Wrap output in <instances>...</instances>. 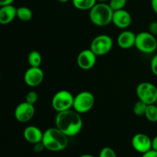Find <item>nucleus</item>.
<instances>
[{"mask_svg":"<svg viewBox=\"0 0 157 157\" xmlns=\"http://www.w3.org/2000/svg\"><path fill=\"white\" fill-rule=\"evenodd\" d=\"M98 0H72V4L78 10H90L97 3Z\"/></svg>","mask_w":157,"mask_h":157,"instance_id":"obj_18","label":"nucleus"},{"mask_svg":"<svg viewBox=\"0 0 157 157\" xmlns=\"http://www.w3.org/2000/svg\"><path fill=\"white\" fill-rule=\"evenodd\" d=\"M14 0H0V7L8 5H12Z\"/></svg>","mask_w":157,"mask_h":157,"instance_id":"obj_28","label":"nucleus"},{"mask_svg":"<svg viewBox=\"0 0 157 157\" xmlns=\"http://www.w3.org/2000/svg\"><path fill=\"white\" fill-rule=\"evenodd\" d=\"M35 113V105L25 101L17 105L14 111V116L18 122L27 123L33 118Z\"/></svg>","mask_w":157,"mask_h":157,"instance_id":"obj_9","label":"nucleus"},{"mask_svg":"<svg viewBox=\"0 0 157 157\" xmlns=\"http://www.w3.org/2000/svg\"><path fill=\"white\" fill-rule=\"evenodd\" d=\"M113 39L107 35H99L95 37L91 41L90 49L97 55L103 56L111 51L113 48Z\"/></svg>","mask_w":157,"mask_h":157,"instance_id":"obj_8","label":"nucleus"},{"mask_svg":"<svg viewBox=\"0 0 157 157\" xmlns=\"http://www.w3.org/2000/svg\"><path fill=\"white\" fill-rule=\"evenodd\" d=\"M150 68L152 73L157 77V54L152 58L150 61Z\"/></svg>","mask_w":157,"mask_h":157,"instance_id":"obj_25","label":"nucleus"},{"mask_svg":"<svg viewBox=\"0 0 157 157\" xmlns=\"http://www.w3.org/2000/svg\"><path fill=\"white\" fill-rule=\"evenodd\" d=\"M113 13V9L110 7L109 4L99 2L89 10V17L94 25L104 27L112 22Z\"/></svg>","mask_w":157,"mask_h":157,"instance_id":"obj_3","label":"nucleus"},{"mask_svg":"<svg viewBox=\"0 0 157 157\" xmlns=\"http://www.w3.org/2000/svg\"><path fill=\"white\" fill-rule=\"evenodd\" d=\"M132 22V18L128 11L124 9L113 11L112 17V23L119 29H125L130 25Z\"/></svg>","mask_w":157,"mask_h":157,"instance_id":"obj_13","label":"nucleus"},{"mask_svg":"<svg viewBox=\"0 0 157 157\" xmlns=\"http://www.w3.org/2000/svg\"><path fill=\"white\" fill-rule=\"evenodd\" d=\"M17 8L12 5L0 7V25H9L16 18Z\"/></svg>","mask_w":157,"mask_h":157,"instance_id":"obj_16","label":"nucleus"},{"mask_svg":"<svg viewBox=\"0 0 157 157\" xmlns=\"http://www.w3.org/2000/svg\"><path fill=\"white\" fill-rule=\"evenodd\" d=\"M38 100V93L36 91H34V90H32V91L28 92L27 94L25 96V101L26 102L29 103L31 104H33L35 105L37 103Z\"/></svg>","mask_w":157,"mask_h":157,"instance_id":"obj_23","label":"nucleus"},{"mask_svg":"<svg viewBox=\"0 0 157 157\" xmlns=\"http://www.w3.org/2000/svg\"><path fill=\"white\" fill-rule=\"evenodd\" d=\"M99 157H117L116 153L112 148L108 147H104L101 150L99 154Z\"/></svg>","mask_w":157,"mask_h":157,"instance_id":"obj_24","label":"nucleus"},{"mask_svg":"<svg viewBox=\"0 0 157 157\" xmlns=\"http://www.w3.org/2000/svg\"><path fill=\"white\" fill-rule=\"evenodd\" d=\"M127 2V0H110L108 4L113 11H117L124 9Z\"/></svg>","mask_w":157,"mask_h":157,"instance_id":"obj_22","label":"nucleus"},{"mask_svg":"<svg viewBox=\"0 0 157 157\" xmlns=\"http://www.w3.org/2000/svg\"><path fill=\"white\" fill-rule=\"evenodd\" d=\"M98 2H105L107 1H110V0H98Z\"/></svg>","mask_w":157,"mask_h":157,"instance_id":"obj_33","label":"nucleus"},{"mask_svg":"<svg viewBox=\"0 0 157 157\" xmlns=\"http://www.w3.org/2000/svg\"><path fill=\"white\" fill-rule=\"evenodd\" d=\"M148 32H150L152 35L157 37V21H153L149 24Z\"/></svg>","mask_w":157,"mask_h":157,"instance_id":"obj_26","label":"nucleus"},{"mask_svg":"<svg viewBox=\"0 0 157 157\" xmlns=\"http://www.w3.org/2000/svg\"><path fill=\"white\" fill-rule=\"evenodd\" d=\"M156 105L157 106V101H156Z\"/></svg>","mask_w":157,"mask_h":157,"instance_id":"obj_34","label":"nucleus"},{"mask_svg":"<svg viewBox=\"0 0 157 157\" xmlns=\"http://www.w3.org/2000/svg\"><path fill=\"white\" fill-rule=\"evenodd\" d=\"M136 35L134 32L130 30H124L117 37V44L122 49H130L135 46Z\"/></svg>","mask_w":157,"mask_h":157,"instance_id":"obj_14","label":"nucleus"},{"mask_svg":"<svg viewBox=\"0 0 157 157\" xmlns=\"http://www.w3.org/2000/svg\"><path fill=\"white\" fill-rule=\"evenodd\" d=\"M152 150L157 151V136L152 139Z\"/></svg>","mask_w":157,"mask_h":157,"instance_id":"obj_29","label":"nucleus"},{"mask_svg":"<svg viewBox=\"0 0 157 157\" xmlns=\"http://www.w3.org/2000/svg\"><path fill=\"white\" fill-rule=\"evenodd\" d=\"M142 157H157V151L151 149L149 151L146 152L145 153H143Z\"/></svg>","mask_w":157,"mask_h":157,"instance_id":"obj_27","label":"nucleus"},{"mask_svg":"<svg viewBox=\"0 0 157 157\" xmlns=\"http://www.w3.org/2000/svg\"><path fill=\"white\" fill-rule=\"evenodd\" d=\"M57 1L59 2H61V3H65V2H67L69 0H57Z\"/></svg>","mask_w":157,"mask_h":157,"instance_id":"obj_32","label":"nucleus"},{"mask_svg":"<svg viewBox=\"0 0 157 157\" xmlns=\"http://www.w3.org/2000/svg\"><path fill=\"white\" fill-rule=\"evenodd\" d=\"M144 116L151 123L157 122V106L156 104L147 105Z\"/></svg>","mask_w":157,"mask_h":157,"instance_id":"obj_20","label":"nucleus"},{"mask_svg":"<svg viewBox=\"0 0 157 157\" xmlns=\"http://www.w3.org/2000/svg\"><path fill=\"white\" fill-rule=\"evenodd\" d=\"M147 107V104H145V103L143 102V101L138 100V101L135 103L134 105H133V111L136 116L137 117L144 116Z\"/></svg>","mask_w":157,"mask_h":157,"instance_id":"obj_21","label":"nucleus"},{"mask_svg":"<svg viewBox=\"0 0 157 157\" xmlns=\"http://www.w3.org/2000/svg\"><path fill=\"white\" fill-rule=\"evenodd\" d=\"M68 136H66L58 128L51 127L43 133L41 143L44 149L52 152L64 150L68 144Z\"/></svg>","mask_w":157,"mask_h":157,"instance_id":"obj_2","label":"nucleus"},{"mask_svg":"<svg viewBox=\"0 0 157 157\" xmlns=\"http://www.w3.org/2000/svg\"><path fill=\"white\" fill-rule=\"evenodd\" d=\"M97 57L98 56L90 48L85 49L78 54L77 64L82 70H90L94 67L97 62Z\"/></svg>","mask_w":157,"mask_h":157,"instance_id":"obj_11","label":"nucleus"},{"mask_svg":"<svg viewBox=\"0 0 157 157\" xmlns=\"http://www.w3.org/2000/svg\"><path fill=\"white\" fill-rule=\"evenodd\" d=\"M55 127L67 136H74L81 132L83 121L81 114L73 108L58 112L55 117Z\"/></svg>","mask_w":157,"mask_h":157,"instance_id":"obj_1","label":"nucleus"},{"mask_svg":"<svg viewBox=\"0 0 157 157\" xmlns=\"http://www.w3.org/2000/svg\"><path fill=\"white\" fill-rule=\"evenodd\" d=\"M44 71L40 67H30L24 75V81L29 87L39 86L44 80Z\"/></svg>","mask_w":157,"mask_h":157,"instance_id":"obj_10","label":"nucleus"},{"mask_svg":"<svg viewBox=\"0 0 157 157\" xmlns=\"http://www.w3.org/2000/svg\"><path fill=\"white\" fill-rule=\"evenodd\" d=\"M43 133L41 129L36 126H28L23 131V136L27 142L32 144H36L41 142L43 137Z\"/></svg>","mask_w":157,"mask_h":157,"instance_id":"obj_15","label":"nucleus"},{"mask_svg":"<svg viewBox=\"0 0 157 157\" xmlns=\"http://www.w3.org/2000/svg\"><path fill=\"white\" fill-rule=\"evenodd\" d=\"M131 144L136 152L143 154L152 149V139L145 133H136L132 138Z\"/></svg>","mask_w":157,"mask_h":157,"instance_id":"obj_12","label":"nucleus"},{"mask_svg":"<svg viewBox=\"0 0 157 157\" xmlns=\"http://www.w3.org/2000/svg\"><path fill=\"white\" fill-rule=\"evenodd\" d=\"M79 157H95V156H94L93 155H90V154H84V155H81V156Z\"/></svg>","mask_w":157,"mask_h":157,"instance_id":"obj_31","label":"nucleus"},{"mask_svg":"<svg viewBox=\"0 0 157 157\" xmlns=\"http://www.w3.org/2000/svg\"><path fill=\"white\" fill-rule=\"evenodd\" d=\"M151 7L153 12L157 15V0H151Z\"/></svg>","mask_w":157,"mask_h":157,"instance_id":"obj_30","label":"nucleus"},{"mask_svg":"<svg viewBox=\"0 0 157 157\" xmlns=\"http://www.w3.org/2000/svg\"><path fill=\"white\" fill-rule=\"evenodd\" d=\"M33 17V13L31 9L26 6H20L17 8L16 18L22 21H29Z\"/></svg>","mask_w":157,"mask_h":157,"instance_id":"obj_17","label":"nucleus"},{"mask_svg":"<svg viewBox=\"0 0 157 157\" xmlns=\"http://www.w3.org/2000/svg\"><path fill=\"white\" fill-rule=\"evenodd\" d=\"M28 62L30 67H40L42 62V57L38 51H32L28 55Z\"/></svg>","mask_w":157,"mask_h":157,"instance_id":"obj_19","label":"nucleus"},{"mask_svg":"<svg viewBox=\"0 0 157 157\" xmlns=\"http://www.w3.org/2000/svg\"><path fill=\"white\" fill-rule=\"evenodd\" d=\"M75 96L67 90H61L54 94L52 99V108L58 112L73 108Z\"/></svg>","mask_w":157,"mask_h":157,"instance_id":"obj_5","label":"nucleus"},{"mask_svg":"<svg viewBox=\"0 0 157 157\" xmlns=\"http://www.w3.org/2000/svg\"><path fill=\"white\" fill-rule=\"evenodd\" d=\"M95 98L93 94L88 90H83L75 96L73 109L80 114L85 113L93 108Z\"/></svg>","mask_w":157,"mask_h":157,"instance_id":"obj_6","label":"nucleus"},{"mask_svg":"<svg viewBox=\"0 0 157 157\" xmlns=\"http://www.w3.org/2000/svg\"><path fill=\"white\" fill-rule=\"evenodd\" d=\"M135 47L143 53H153L157 49L156 37L149 32H140L136 35Z\"/></svg>","mask_w":157,"mask_h":157,"instance_id":"obj_4","label":"nucleus"},{"mask_svg":"<svg viewBox=\"0 0 157 157\" xmlns=\"http://www.w3.org/2000/svg\"><path fill=\"white\" fill-rule=\"evenodd\" d=\"M138 100L143 101L147 105L156 104L157 101V87L151 82L140 83L136 89Z\"/></svg>","mask_w":157,"mask_h":157,"instance_id":"obj_7","label":"nucleus"}]
</instances>
